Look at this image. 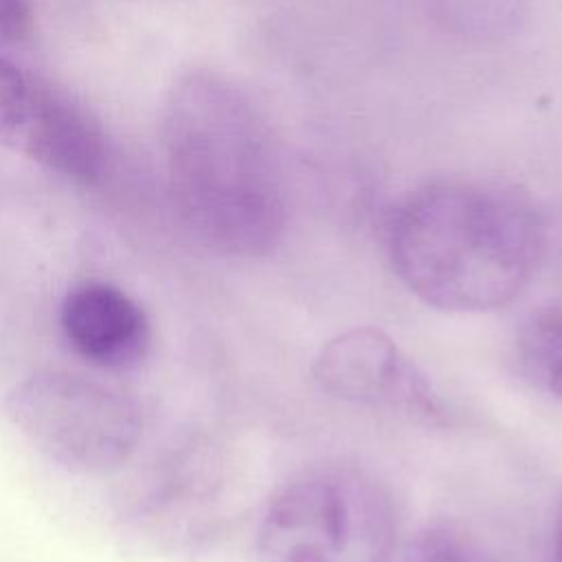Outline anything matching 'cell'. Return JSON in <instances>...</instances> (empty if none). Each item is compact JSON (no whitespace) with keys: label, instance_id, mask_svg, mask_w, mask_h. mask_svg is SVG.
I'll return each mask as SVG.
<instances>
[{"label":"cell","instance_id":"cell-11","mask_svg":"<svg viewBox=\"0 0 562 562\" xmlns=\"http://www.w3.org/2000/svg\"><path fill=\"white\" fill-rule=\"evenodd\" d=\"M402 562H498L476 542L448 525L422 529L404 551Z\"/></svg>","mask_w":562,"mask_h":562},{"label":"cell","instance_id":"cell-3","mask_svg":"<svg viewBox=\"0 0 562 562\" xmlns=\"http://www.w3.org/2000/svg\"><path fill=\"white\" fill-rule=\"evenodd\" d=\"M397 518L369 472L327 463L299 472L270 498L259 525L261 562H393Z\"/></svg>","mask_w":562,"mask_h":562},{"label":"cell","instance_id":"cell-5","mask_svg":"<svg viewBox=\"0 0 562 562\" xmlns=\"http://www.w3.org/2000/svg\"><path fill=\"white\" fill-rule=\"evenodd\" d=\"M312 375L323 393L340 402L386 408L430 426L450 422L430 378L378 327H353L329 338L314 358Z\"/></svg>","mask_w":562,"mask_h":562},{"label":"cell","instance_id":"cell-6","mask_svg":"<svg viewBox=\"0 0 562 562\" xmlns=\"http://www.w3.org/2000/svg\"><path fill=\"white\" fill-rule=\"evenodd\" d=\"M59 327L79 358L110 371L136 367L151 342L143 305L123 288L101 279L68 288L59 305Z\"/></svg>","mask_w":562,"mask_h":562},{"label":"cell","instance_id":"cell-1","mask_svg":"<svg viewBox=\"0 0 562 562\" xmlns=\"http://www.w3.org/2000/svg\"><path fill=\"white\" fill-rule=\"evenodd\" d=\"M160 147L176 215L202 248L259 257L277 246L288 222L281 151L239 83L209 68L178 77L162 105Z\"/></svg>","mask_w":562,"mask_h":562},{"label":"cell","instance_id":"cell-2","mask_svg":"<svg viewBox=\"0 0 562 562\" xmlns=\"http://www.w3.org/2000/svg\"><path fill=\"white\" fill-rule=\"evenodd\" d=\"M547 244L542 211L514 184L435 178L404 193L386 222L395 277L426 305L490 312L531 281Z\"/></svg>","mask_w":562,"mask_h":562},{"label":"cell","instance_id":"cell-12","mask_svg":"<svg viewBox=\"0 0 562 562\" xmlns=\"http://www.w3.org/2000/svg\"><path fill=\"white\" fill-rule=\"evenodd\" d=\"M33 4L31 0H0V44L15 46L33 33Z\"/></svg>","mask_w":562,"mask_h":562},{"label":"cell","instance_id":"cell-4","mask_svg":"<svg viewBox=\"0 0 562 562\" xmlns=\"http://www.w3.org/2000/svg\"><path fill=\"white\" fill-rule=\"evenodd\" d=\"M4 415L37 452L75 474L119 470L143 435V408L130 393L66 369L15 382Z\"/></svg>","mask_w":562,"mask_h":562},{"label":"cell","instance_id":"cell-9","mask_svg":"<svg viewBox=\"0 0 562 562\" xmlns=\"http://www.w3.org/2000/svg\"><path fill=\"white\" fill-rule=\"evenodd\" d=\"M518 362L533 384L562 397V310L527 323L518 338Z\"/></svg>","mask_w":562,"mask_h":562},{"label":"cell","instance_id":"cell-7","mask_svg":"<svg viewBox=\"0 0 562 562\" xmlns=\"http://www.w3.org/2000/svg\"><path fill=\"white\" fill-rule=\"evenodd\" d=\"M15 151L79 184H97L108 171V145L86 110L37 83L33 108Z\"/></svg>","mask_w":562,"mask_h":562},{"label":"cell","instance_id":"cell-10","mask_svg":"<svg viewBox=\"0 0 562 562\" xmlns=\"http://www.w3.org/2000/svg\"><path fill=\"white\" fill-rule=\"evenodd\" d=\"M37 79L29 77L7 57H0V143L15 149L26 127Z\"/></svg>","mask_w":562,"mask_h":562},{"label":"cell","instance_id":"cell-8","mask_svg":"<svg viewBox=\"0 0 562 562\" xmlns=\"http://www.w3.org/2000/svg\"><path fill=\"white\" fill-rule=\"evenodd\" d=\"M430 15L450 33L501 37L527 15L529 0H426Z\"/></svg>","mask_w":562,"mask_h":562},{"label":"cell","instance_id":"cell-13","mask_svg":"<svg viewBox=\"0 0 562 562\" xmlns=\"http://www.w3.org/2000/svg\"><path fill=\"white\" fill-rule=\"evenodd\" d=\"M553 562H562V501L553 516Z\"/></svg>","mask_w":562,"mask_h":562}]
</instances>
